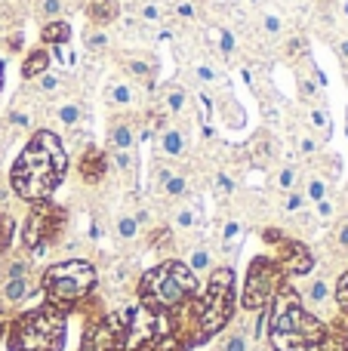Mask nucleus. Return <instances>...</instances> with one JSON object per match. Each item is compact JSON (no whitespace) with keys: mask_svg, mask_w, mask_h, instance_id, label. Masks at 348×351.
I'll list each match as a JSON object with an SVG mask.
<instances>
[{"mask_svg":"<svg viewBox=\"0 0 348 351\" xmlns=\"http://www.w3.org/2000/svg\"><path fill=\"white\" fill-rule=\"evenodd\" d=\"M55 117L62 121V127H74V123H80L84 111H80V105H77V102H62L59 108H55Z\"/></svg>","mask_w":348,"mask_h":351,"instance_id":"b1692460","label":"nucleus"},{"mask_svg":"<svg viewBox=\"0 0 348 351\" xmlns=\"http://www.w3.org/2000/svg\"><path fill=\"white\" fill-rule=\"evenodd\" d=\"M43 296L47 305L59 311H71L74 305H80L96 287V268L86 259H68L55 262L43 271Z\"/></svg>","mask_w":348,"mask_h":351,"instance_id":"423d86ee","label":"nucleus"},{"mask_svg":"<svg viewBox=\"0 0 348 351\" xmlns=\"http://www.w3.org/2000/svg\"><path fill=\"white\" fill-rule=\"evenodd\" d=\"M234 315V271L216 268L210 274V284L203 296L191 302V346H201L210 336H216Z\"/></svg>","mask_w":348,"mask_h":351,"instance_id":"20e7f679","label":"nucleus"},{"mask_svg":"<svg viewBox=\"0 0 348 351\" xmlns=\"http://www.w3.org/2000/svg\"><path fill=\"white\" fill-rule=\"evenodd\" d=\"M158 179H160L164 194H170V197H185V194H188V182H185V176L176 173V170H170V167H160Z\"/></svg>","mask_w":348,"mask_h":351,"instance_id":"ddd939ff","label":"nucleus"},{"mask_svg":"<svg viewBox=\"0 0 348 351\" xmlns=\"http://www.w3.org/2000/svg\"><path fill=\"white\" fill-rule=\"evenodd\" d=\"M339 53H343L345 59H348V40H343V43H339Z\"/></svg>","mask_w":348,"mask_h":351,"instance_id":"6e6d98bb","label":"nucleus"},{"mask_svg":"<svg viewBox=\"0 0 348 351\" xmlns=\"http://www.w3.org/2000/svg\"><path fill=\"white\" fill-rule=\"evenodd\" d=\"M133 102V86L129 84H111L108 86V105H129Z\"/></svg>","mask_w":348,"mask_h":351,"instance_id":"cd10ccee","label":"nucleus"},{"mask_svg":"<svg viewBox=\"0 0 348 351\" xmlns=\"http://www.w3.org/2000/svg\"><path fill=\"white\" fill-rule=\"evenodd\" d=\"M219 351H250V339H247L244 330H238V333H228Z\"/></svg>","mask_w":348,"mask_h":351,"instance_id":"2f4dec72","label":"nucleus"},{"mask_svg":"<svg viewBox=\"0 0 348 351\" xmlns=\"http://www.w3.org/2000/svg\"><path fill=\"white\" fill-rule=\"evenodd\" d=\"M262 28H265V34H269V37H277L284 31V19L277 16V12H265V16H262Z\"/></svg>","mask_w":348,"mask_h":351,"instance_id":"e433bc0d","label":"nucleus"},{"mask_svg":"<svg viewBox=\"0 0 348 351\" xmlns=\"http://www.w3.org/2000/svg\"><path fill=\"white\" fill-rule=\"evenodd\" d=\"M164 105H166V114H182L185 105H188V93H185L182 86L170 84L164 90Z\"/></svg>","mask_w":348,"mask_h":351,"instance_id":"aec40b11","label":"nucleus"},{"mask_svg":"<svg viewBox=\"0 0 348 351\" xmlns=\"http://www.w3.org/2000/svg\"><path fill=\"white\" fill-rule=\"evenodd\" d=\"M336 243H339L343 250H348V219L336 228Z\"/></svg>","mask_w":348,"mask_h":351,"instance_id":"3c124183","label":"nucleus"},{"mask_svg":"<svg viewBox=\"0 0 348 351\" xmlns=\"http://www.w3.org/2000/svg\"><path fill=\"white\" fill-rule=\"evenodd\" d=\"M0 90H3V59H0Z\"/></svg>","mask_w":348,"mask_h":351,"instance_id":"4d7b16f0","label":"nucleus"},{"mask_svg":"<svg viewBox=\"0 0 348 351\" xmlns=\"http://www.w3.org/2000/svg\"><path fill=\"white\" fill-rule=\"evenodd\" d=\"M111 160H114V167L117 170H123V173H133V167H136L133 148H129V152H111Z\"/></svg>","mask_w":348,"mask_h":351,"instance_id":"4c0bfd02","label":"nucleus"},{"mask_svg":"<svg viewBox=\"0 0 348 351\" xmlns=\"http://www.w3.org/2000/svg\"><path fill=\"white\" fill-rule=\"evenodd\" d=\"M40 40L47 43V47H59V43H68V40H71V25L62 22V19H53V22L43 25Z\"/></svg>","mask_w":348,"mask_h":351,"instance_id":"4468645a","label":"nucleus"},{"mask_svg":"<svg viewBox=\"0 0 348 351\" xmlns=\"http://www.w3.org/2000/svg\"><path fill=\"white\" fill-rule=\"evenodd\" d=\"M314 351H348V336H345L339 327L327 330L324 339H321L318 346H314Z\"/></svg>","mask_w":348,"mask_h":351,"instance_id":"4be33fe9","label":"nucleus"},{"mask_svg":"<svg viewBox=\"0 0 348 351\" xmlns=\"http://www.w3.org/2000/svg\"><path fill=\"white\" fill-rule=\"evenodd\" d=\"M129 321H133V308H121L96 317L86 327L80 351H123L129 339Z\"/></svg>","mask_w":348,"mask_h":351,"instance_id":"6e6552de","label":"nucleus"},{"mask_svg":"<svg viewBox=\"0 0 348 351\" xmlns=\"http://www.w3.org/2000/svg\"><path fill=\"white\" fill-rule=\"evenodd\" d=\"M197 222V206H179L176 216H173V225L176 228H191Z\"/></svg>","mask_w":348,"mask_h":351,"instance_id":"473e14b6","label":"nucleus"},{"mask_svg":"<svg viewBox=\"0 0 348 351\" xmlns=\"http://www.w3.org/2000/svg\"><path fill=\"white\" fill-rule=\"evenodd\" d=\"M62 225V210H55L49 200H40V204L31 206L28 219H25V231H22V241H25V250H40L47 247L49 241L55 237Z\"/></svg>","mask_w":348,"mask_h":351,"instance_id":"1a4fd4ad","label":"nucleus"},{"mask_svg":"<svg viewBox=\"0 0 348 351\" xmlns=\"http://www.w3.org/2000/svg\"><path fill=\"white\" fill-rule=\"evenodd\" d=\"M86 12H90L92 22H114L117 19V3L114 0H90L86 3Z\"/></svg>","mask_w":348,"mask_h":351,"instance_id":"6ab92c4d","label":"nucleus"},{"mask_svg":"<svg viewBox=\"0 0 348 351\" xmlns=\"http://www.w3.org/2000/svg\"><path fill=\"white\" fill-rule=\"evenodd\" d=\"M343 16L348 19V0H343Z\"/></svg>","mask_w":348,"mask_h":351,"instance_id":"13d9d810","label":"nucleus"},{"mask_svg":"<svg viewBox=\"0 0 348 351\" xmlns=\"http://www.w3.org/2000/svg\"><path fill=\"white\" fill-rule=\"evenodd\" d=\"M62 10H65V6H62V0H43V3H40V16L47 19V22L59 19V16H62Z\"/></svg>","mask_w":348,"mask_h":351,"instance_id":"ea45409f","label":"nucleus"},{"mask_svg":"<svg viewBox=\"0 0 348 351\" xmlns=\"http://www.w3.org/2000/svg\"><path fill=\"white\" fill-rule=\"evenodd\" d=\"M127 71L133 74L136 80H142L145 86H151V80H154V65H151V62H145V59H127Z\"/></svg>","mask_w":348,"mask_h":351,"instance_id":"5701e85b","label":"nucleus"},{"mask_svg":"<svg viewBox=\"0 0 348 351\" xmlns=\"http://www.w3.org/2000/svg\"><path fill=\"white\" fill-rule=\"evenodd\" d=\"M179 16H182V19H191V6L182 3V6H179Z\"/></svg>","mask_w":348,"mask_h":351,"instance_id":"5fc2aeb1","label":"nucleus"},{"mask_svg":"<svg viewBox=\"0 0 348 351\" xmlns=\"http://www.w3.org/2000/svg\"><path fill=\"white\" fill-rule=\"evenodd\" d=\"M68 170V158L65 148H62V139L49 130H40V133L31 136L28 148L18 154L16 167L10 173L12 191L18 194L28 204H40V200H49V194L62 185Z\"/></svg>","mask_w":348,"mask_h":351,"instance_id":"f257e3e1","label":"nucleus"},{"mask_svg":"<svg viewBox=\"0 0 348 351\" xmlns=\"http://www.w3.org/2000/svg\"><path fill=\"white\" fill-rule=\"evenodd\" d=\"M238 243H240V225L234 219H228L225 228H222V250L228 247V253H238Z\"/></svg>","mask_w":348,"mask_h":351,"instance_id":"a878e982","label":"nucleus"},{"mask_svg":"<svg viewBox=\"0 0 348 351\" xmlns=\"http://www.w3.org/2000/svg\"><path fill=\"white\" fill-rule=\"evenodd\" d=\"M318 216L321 219H330L333 216V200L327 197V200H318Z\"/></svg>","mask_w":348,"mask_h":351,"instance_id":"603ef678","label":"nucleus"},{"mask_svg":"<svg viewBox=\"0 0 348 351\" xmlns=\"http://www.w3.org/2000/svg\"><path fill=\"white\" fill-rule=\"evenodd\" d=\"M105 173V154L99 152V148H90V152L84 154V160H80V176H84L86 182H99Z\"/></svg>","mask_w":348,"mask_h":351,"instance_id":"2eb2a0df","label":"nucleus"},{"mask_svg":"<svg viewBox=\"0 0 348 351\" xmlns=\"http://www.w3.org/2000/svg\"><path fill=\"white\" fill-rule=\"evenodd\" d=\"M281 287H284L281 265H277L275 259H269V256H256V259L250 262V268H247V284H244L240 305H244L247 311H265Z\"/></svg>","mask_w":348,"mask_h":351,"instance_id":"0eeeda50","label":"nucleus"},{"mask_svg":"<svg viewBox=\"0 0 348 351\" xmlns=\"http://www.w3.org/2000/svg\"><path fill=\"white\" fill-rule=\"evenodd\" d=\"M136 145V133L129 127V121H114L108 130V148L111 152H129Z\"/></svg>","mask_w":348,"mask_h":351,"instance_id":"9b49d317","label":"nucleus"},{"mask_svg":"<svg viewBox=\"0 0 348 351\" xmlns=\"http://www.w3.org/2000/svg\"><path fill=\"white\" fill-rule=\"evenodd\" d=\"M336 305L343 317H348V271H343V278L336 280Z\"/></svg>","mask_w":348,"mask_h":351,"instance_id":"c9c22d12","label":"nucleus"},{"mask_svg":"<svg viewBox=\"0 0 348 351\" xmlns=\"http://www.w3.org/2000/svg\"><path fill=\"white\" fill-rule=\"evenodd\" d=\"M123 351H129V348H123ZM136 351H151V348H136Z\"/></svg>","mask_w":348,"mask_h":351,"instance_id":"680f3d73","label":"nucleus"},{"mask_svg":"<svg viewBox=\"0 0 348 351\" xmlns=\"http://www.w3.org/2000/svg\"><path fill=\"white\" fill-rule=\"evenodd\" d=\"M275 182L281 191H296V188H299V170H296V167H284Z\"/></svg>","mask_w":348,"mask_h":351,"instance_id":"c756f323","label":"nucleus"},{"mask_svg":"<svg viewBox=\"0 0 348 351\" xmlns=\"http://www.w3.org/2000/svg\"><path fill=\"white\" fill-rule=\"evenodd\" d=\"M213 185H216V194H225V197L234 191V182L228 179L225 173H219V176H216V182H213Z\"/></svg>","mask_w":348,"mask_h":351,"instance_id":"49530a36","label":"nucleus"},{"mask_svg":"<svg viewBox=\"0 0 348 351\" xmlns=\"http://www.w3.org/2000/svg\"><path fill=\"white\" fill-rule=\"evenodd\" d=\"M327 299H330V284H327L324 278L314 280L312 290H308V302H312V305H324Z\"/></svg>","mask_w":348,"mask_h":351,"instance_id":"72a5a7b5","label":"nucleus"},{"mask_svg":"<svg viewBox=\"0 0 348 351\" xmlns=\"http://www.w3.org/2000/svg\"><path fill=\"white\" fill-rule=\"evenodd\" d=\"M216 37H219V49H222V56H234V34L232 31H216Z\"/></svg>","mask_w":348,"mask_h":351,"instance_id":"79ce46f5","label":"nucleus"},{"mask_svg":"<svg viewBox=\"0 0 348 351\" xmlns=\"http://www.w3.org/2000/svg\"><path fill=\"white\" fill-rule=\"evenodd\" d=\"M0 336H3V315H0Z\"/></svg>","mask_w":348,"mask_h":351,"instance_id":"052dcab7","label":"nucleus"},{"mask_svg":"<svg viewBox=\"0 0 348 351\" xmlns=\"http://www.w3.org/2000/svg\"><path fill=\"white\" fill-rule=\"evenodd\" d=\"M139 19L142 22H160V6L158 3H142L139 6Z\"/></svg>","mask_w":348,"mask_h":351,"instance_id":"37998d69","label":"nucleus"},{"mask_svg":"<svg viewBox=\"0 0 348 351\" xmlns=\"http://www.w3.org/2000/svg\"><path fill=\"white\" fill-rule=\"evenodd\" d=\"M306 204H308V197L299 191V188H296V191H287V197H284V210L287 213H302Z\"/></svg>","mask_w":348,"mask_h":351,"instance_id":"f704fd0d","label":"nucleus"},{"mask_svg":"<svg viewBox=\"0 0 348 351\" xmlns=\"http://www.w3.org/2000/svg\"><path fill=\"white\" fill-rule=\"evenodd\" d=\"M10 121L16 123L18 130H28V127H31V114H25V111H12V114H10Z\"/></svg>","mask_w":348,"mask_h":351,"instance_id":"8fccbe9b","label":"nucleus"},{"mask_svg":"<svg viewBox=\"0 0 348 351\" xmlns=\"http://www.w3.org/2000/svg\"><path fill=\"white\" fill-rule=\"evenodd\" d=\"M114 231L121 241H133V237L139 234V222H136V216H121L114 225Z\"/></svg>","mask_w":348,"mask_h":351,"instance_id":"c85d7f7f","label":"nucleus"},{"mask_svg":"<svg viewBox=\"0 0 348 351\" xmlns=\"http://www.w3.org/2000/svg\"><path fill=\"white\" fill-rule=\"evenodd\" d=\"M28 271H31V262L28 259H16V262H10V268H6L3 278H28Z\"/></svg>","mask_w":348,"mask_h":351,"instance_id":"a19ab883","label":"nucleus"},{"mask_svg":"<svg viewBox=\"0 0 348 351\" xmlns=\"http://www.w3.org/2000/svg\"><path fill=\"white\" fill-rule=\"evenodd\" d=\"M281 256H277V265H281L284 278H302L314 268V256L312 250L306 247L302 241H293V237H281Z\"/></svg>","mask_w":348,"mask_h":351,"instance_id":"9d476101","label":"nucleus"},{"mask_svg":"<svg viewBox=\"0 0 348 351\" xmlns=\"http://www.w3.org/2000/svg\"><path fill=\"white\" fill-rule=\"evenodd\" d=\"M53 53L59 56V62L62 65H74V53L68 49V43H59V47H53Z\"/></svg>","mask_w":348,"mask_h":351,"instance_id":"de8ad7c7","label":"nucleus"},{"mask_svg":"<svg viewBox=\"0 0 348 351\" xmlns=\"http://www.w3.org/2000/svg\"><path fill=\"white\" fill-rule=\"evenodd\" d=\"M210 262H213V259H210V250L207 247H195V250H191V256H188V268H191V271H207Z\"/></svg>","mask_w":348,"mask_h":351,"instance_id":"7c9ffc66","label":"nucleus"},{"mask_svg":"<svg viewBox=\"0 0 348 351\" xmlns=\"http://www.w3.org/2000/svg\"><path fill=\"white\" fill-rule=\"evenodd\" d=\"M299 152L302 154H314L318 152V139H314V136H299Z\"/></svg>","mask_w":348,"mask_h":351,"instance_id":"09e8293b","label":"nucleus"},{"mask_svg":"<svg viewBox=\"0 0 348 351\" xmlns=\"http://www.w3.org/2000/svg\"><path fill=\"white\" fill-rule=\"evenodd\" d=\"M37 86H40V93H55V90L62 86V80H59V74L43 71L40 77H37Z\"/></svg>","mask_w":348,"mask_h":351,"instance_id":"58836bf2","label":"nucleus"},{"mask_svg":"<svg viewBox=\"0 0 348 351\" xmlns=\"http://www.w3.org/2000/svg\"><path fill=\"white\" fill-rule=\"evenodd\" d=\"M160 152L166 154V158H179V154H185V133L176 127H166L164 133H160Z\"/></svg>","mask_w":348,"mask_h":351,"instance_id":"a211bd4d","label":"nucleus"},{"mask_svg":"<svg viewBox=\"0 0 348 351\" xmlns=\"http://www.w3.org/2000/svg\"><path fill=\"white\" fill-rule=\"evenodd\" d=\"M86 47L90 49H105L108 47V34H105V31H90V34H86Z\"/></svg>","mask_w":348,"mask_h":351,"instance_id":"c03bdc74","label":"nucleus"},{"mask_svg":"<svg viewBox=\"0 0 348 351\" xmlns=\"http://www.w3.org/2000/svg\"><path fill=\"white\" fill-rule=\"evenodd\" d=\"M12 231H16V219L10 213H0V253L12 247Z\"/></svg>","mask_w":348,"mask_h":351,"instance_id":"bb28decb","label":"nucleus"},{"mask_svg":"<svg viewBox=\"0 0 348 351\" xmlns=\"http://www.w3.org/2000/svg\"><path fill=\"white\" fill-rule=\"evenodd\" d=\"M262 237H265V241H269V243H277V241H281L284 234H281V231H277V228H269V231H265Z\"/></svg>","mask_w":348,"mask_h":351,"instance_id":"864d4df0","label":"nucleus"},{"mask_svg":"<svg viewBox=\"0 0 348 351\" xmlns=\"http://www.w3.org/2000/svg\"><path fill=\"white\" fill-rule=\"evenodd\" d=\"M306 121H308V130L314 133V139H330L333 123H330V114H327L324 105H308Z\"/></svg>","mask_w":348,"mask_h":351,"instance_id":"f8f14e48","label":"nucleus"},{"mask_svg":"<svg viewBox=\"0 0 348 351\" xmlns=\"http://www.w3.org/2000/svg\"><path fill=\"white\" fill-rule=\"evenodd\" d=\"M296 90H299V99L308 105H321L324 102V96H321V86L314 84L308 74H296Z\"/></svg>","mask_w":348,"mask_h":351,"instance_id":"412c9836","label":"nucleus"},{"mask_svg":"<svg viewBox=\"0 0 348 351\" xmlns=\"http://www.w3.org/2000/svg\"><path fill=\"white\" fill-rule=\"evenodd\" d=\"M302 194H306L308 200H314V204H318V200H327V197H330V185H327L321 176H312V179L306 182V191H302Z\"/></svg>","mask_w":348,"mask_h":351,"instance_id":"393cba45","label":"nucleus"},{"mask_svg":"<svg viewBox=\"0 0 348 351\" xmlns=\"http://www.w3.org/2000/svg\"><path fill=\"white\" fill-rule=\"evenodd\" d=\"M327 327L321 317H314L308 308H302V299L290 284L277 290L271 299V317H269V339L275 351H314L324 339Z\"/></svg>","mask_w":348,"mask_h":351,"instance_id":"f03ea898","label":"nucleus"},{"mask_svg":"<svg viewBox=\"0 0 348 351\" xmlns=\"http://www.w3.org/2000/svg\"><path fill=\"white\" fill-rule=\"evenodd\" d=\"M0 293H3L6 302H22V299L31 296V280L28 278H3Z\"/></svg>","mask_w":348,"mask_h":351,"instance_id":"f3484780","label":"nucleus"},{"mask_svg":"<svg viewBox=\"0 0 348 351\" xmlns=\"http://www.w3.org/2000/svg\"><path fill=\"white\" fill-rule=\"evenodd\" d=\"M43 71H49V53L47 49H34V53H28V59L22 62V77L37 80Z\"/></svg>","mask_w":348,"mask_h":351,"instance_id":"dca6fc26","label":"nucleus"},{"mask_svg":"<svg viewBox=\"0 0 348 351\" xmlns=\"http://www.w3.org/2000/svg\"><path fill=\"white\" fill-rule=\"evenodd\" d=\"M197 296V278L185 262L170 259L160 262L158 268L142 274L139 280V302L151 315H164V311H176L188 299Z\"/></svg>","mask_w":348,"mask_h":351,"instance_id":"7ed1b4c3","label":"nucleus"},{"mask_svg":"<svg viewBox=\"0 0 348 351\" xmlns=\"http://www.w3.org/2000/svg\"><path fill=\"white\" fill-rule=\"evenodd\" d=\"M197 77H201L203 84H216V80H219V74H216V68L210 65V62H201V65H197Z\"/></svg>","mask_w":348,"mask_h":351,"instance_id":"a18cd8bd","label":"nucleus"},{"mask_svg":"<svg viewBox=\"0 0 348 351\" xmlns=\"http://www.w3.org/2000/svg\"><path fill=\"white\" fill-rule=\"evenodd\" d=\"M65 346V311L40 305L16 317L10 330V351H62Z\"/></svg>","mask_w":348,"mask_h":351,"instance_id":"39448f33","label":"nucleus"},{"mask_svg":"<svg viewBox=\"0 0 348 351\" xmlns=\"http://www.w3.org/2000/svg\"><path fill=\"white\" fill-rule=\"evenodd\" d=\"M339 330H343V333L348 336V317H345V321H343V327H339Z\"/></svg>","mask_w":348,"mask_h":351,"instance_id":"bf43d9fd","label":"nucleus"}]
</instances>
